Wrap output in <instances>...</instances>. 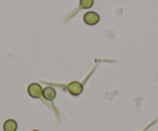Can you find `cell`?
Wrapping results in <instances>:
<instances>
[{
	"label": "cell",
	"instance_id": "6",
	"mask_svg": "<svg viewBox=\"0 0 158 131\" xmlns=\"http://www.w3.org/2000/svg\"><path fill=\"white\" fill-rule=\"evenodd\" d=\"M93 5L92 0H81L80 1V7L84 9H88Z\"/></svg>",
	"mask_w": 158,
	"mask_h": 131
},
{
	"label": "cell",
	"instance_id": "7",
	"mask_svg": "<svg viewBox=\"0 0 158 131\" xmlns=\"http://www.w3.org/2000/svg\"><path fill=\"white\" fill-rule=\"evenodd\" d=\"M33 131H38V130H33Z\"/></svg>",
	"mask_w": 158,
	"mask_h": 131
},
{
	"label": "cell",
	"instance_id": "4",
	"mask_svg": "<svg viewBox=\"0 0 158 131\" xmlns=\"http://www.w3.org/2000/svg\"><path fill=\"white\" fill-rule=\"evenodd\" d=\"M56 90L52 87H47L43 90V96L44 98L48 100V101H52L54 98H56Z\"/></svg>",
	"mask_w": 158,
	"mask_h": 131
},
{
	"label": "cell",
	"instance_id": "3",
	"mask_svg": "<svg viewBox=\"0 0 158 131\" xmlns=\"http://www.w3.org/2000/svg\"><path fill=\"white\" fill-rule=\"evenodd\" d=\"M67 90L71 95L78 96V95H80L82 93L83 87H82V85L80 83H79V82H71V83L68 85Z\"/></svg>",
	"mask_w": 158,
	"mask_h": 131
},
{
	"label": "cell",
	"instance_id": "2",
	"mask_svg": "<svg viewBox=\"0 0 158 131\" xmlns=\"http://www.w3.org/2000/svg\"><path fill=\"white\" fill-rule=\"evenodd\" d=\"M83 19H84V22H85L87 25L93 26V25H96L99 22L100 17H99V15L95 12H87L85 15H84Z\"/></svg>",
	"mask_w": 158,
	"mask_h": 131
},
{
	"label": "cell",
	"instance_id": "1",
	"mask_svg": "<svg viewBox=\"0 0 158 131\" xmlns=\"http://www.w3.org/2000/svg\"><path fill=\"white\" fill-rule=\"evenodd\" d=\"M28 93L29 95L32 97L34 99H39L42 97L43 94V90H42V87L40 86L39 84L36 83H33L29 86L28 88Z\"/></svg>",
	"mask_w": 158,
	"mask_h": 131
},
{
	"label": "cell",
	"instance_id": "5",
	"mask_svg": "<svg viewBox=\"0 0 158 131\" xmlns=\"http://www.w3.org/2000/svg\"><path fill=\"white\" fill-rule=\"evenodd\" d=\"M4 130L5 131H16L17 130V122L13 119H8L6 122L4 123Z\"/></svg>",
	"mask_w": 158,
	"mask_h": 131
}]
</instances>
